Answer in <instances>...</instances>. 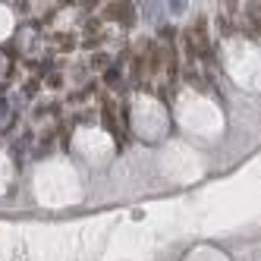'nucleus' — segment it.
Wrapping results in <instances>:
<instances>
[{
  "label": "nucleus",
  "instance_id": "2",
  "mask_svg": "<svg viewBox=\"0 0 261 261\" xmlns=\"http://www.w3.org/2000/svg\"><path fill=\"white\" fill-rule=\"evenodd\" d=\"M129 16V4H114V10H107V19H126Z\"/></svg>",
  "mask_w": 261,
  "mask_h": 261
},
{
  "label": "nucleus",
  "instance_id": "1",
  "mask_svg": "<svg viewBox=\"0 0 261 261\" xmlns=\"http://www.w3.org/2000/svg\"><path fill=\"white\" fill-rule=\"evenodd\" d=\"M217 22H220V32L223 35H233V29H236V0H220Z\"/></svg>",
  "mask_w": 261,
  "mask_h": 261
}]
</instances>
